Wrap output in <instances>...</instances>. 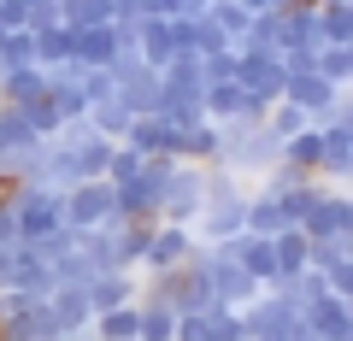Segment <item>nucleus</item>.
I'll list each match as a JSON object with an SVG mask.
<instances>
[{"instance_id": "obj_4", "label": "nucleus", "mask_w": 353, "mask_h": 341, "mask_svg": "<svg viewBox=\"0 0 353 341\" xmlns=\"http://www.w3.org/2000/svg\"><path fill=\"white\" fill-rule=\"evenodd\" d=\"M136 329H141V318H136V312H124V318L106 312V335H112V341H118V335H136Z\"/></svg>"}, {"instance_id": "obj_2", "label": "nucleus", "mask_w": 353, "mask_h": 341, "mask_svg": "<svg viewBox=\"0 0 353 341\" xmlns=\"http://www.w3.org/2000/svg\"><path fill=\"white\" fill-rule=\"evenodd\" d=\"M318 329H324L330 341H341V306H336V300H324V306H318Z\"/></svg>"}, {"instance_id": "obj_6", "label": "nucleus", "mask_w": 353, "mask_h": 341, "mask_svg": "<svg viewBox=\"0 0 353 341\" xmlns=\"http://www.w3.org/2000/svg\"><path fill=\"white\" fill-rule=\"evenodd\" d=\"M141 329H148L153 341H171V318H148V324H141Z\"/></svg>"}, {"instance_id": "obj_7", "label": "nucleus", "mask_w": 353, "mask_h": 341, "mask_svg": "<svg viewBox=\"0 0 353 341\" xmlns=\"http://www.w3.org/2000/svg\"><path fill=\"white\" fill-rule=\"evenodd\" d=\"M241 6H248V12H265V6H277V0H241Z\"/></svg>"}, {"instance_id": "obj_5", "label": "nucleus", "mask_w": 353, "mask_h": 341, "mask_svg": "<svg viewBox=\"0 0 353 341\" xmlns=\"http://www.w3.org/2000/svg\"><path fill=\"white\" fill-rule=\"evenodd\" d=\"M289 153H294V159H301V165H312V159H318V153H324V141H318V136H306V141H294V147H289Z\"/></svg>"}, {"instance_id": "obj_1", "label": "nucleus", "mask_w": 353, "mask_h": 341, "mask_svg": "<svg viewBox=\"0 0 353 341\" xmlns=\"http://www.w3.org/2000/svg\"><path fill=\"white\" fill-rule=\"evenodd\" d=\"M106 206H112V194H106V189H83V194L71 200V218H77V224H101Z\"/></svg>"}, {"instance_id": "obj_3", "label": "nucleus", "mask_w": 353, "mask_h": 341, "mask_svg": "<svg viewBox=\"0 0 353 341\" xmlns=\"http://www.w3.org/2000/svg\"><path fill=\"white\" fill-rule=\"evenodd\" d=\"M176 253H183V236H159L148 247V259H153V265H165V259H176Z\"/></svg>"}]
</instances>
